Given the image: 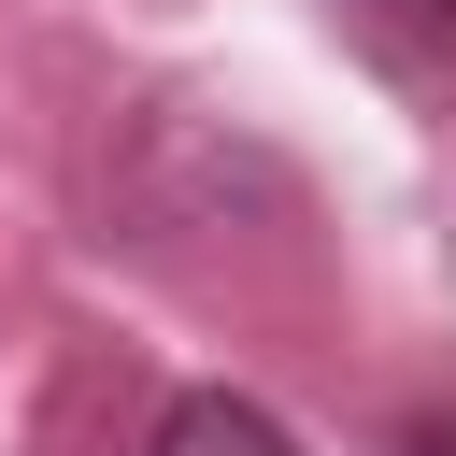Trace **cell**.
I'll list each match as a JSON object with an SVG mask.
<instances>
[{
  "instance_id": "7a4b0ae2",
  "label": "cell",
  "mask_w": 456,
  "mask_h": 456,
  "mask_svg": "<svg viewBox=\"0 0 456 456\" xmlns=\"http://www.w3.org/2000/svg\"><path fill=\"white\" fill-rule=\"evenodd\" d=\"M356 43L385 71H413V86H442L456 71V0H356Z\"/></svg>"
},
{
  "instance_id": "6da1fadb",
  "label": "cell",
  "mask_w": 456,
  "mask_h": 456,
  "mask_svg": "<svg viewBox=\"0 0 456 456\" xmlns=\"http://www.w3.org/2000/svg\"><path fill=\"white\" fill-rule=\"evenodd\" d=\"M142 456H299V442H285L271 399H242V385H185V399L142 428Z\"/></svg>"
},
{
  "instance_id": "3957f363",
  "label": "cell",
  "mask_w": 456,
  "mask_h": 456,
  "mask_svg": "<svg viewBox=\"0 0 456 456\" xmlns=\"http://www.w3.org/2000/svg\"><path fill=\"white\" fill-rule=\"evenodd\" d=\"M399 456H456V413H428V428H399Z\"/></svg>"
}]
</instances>
